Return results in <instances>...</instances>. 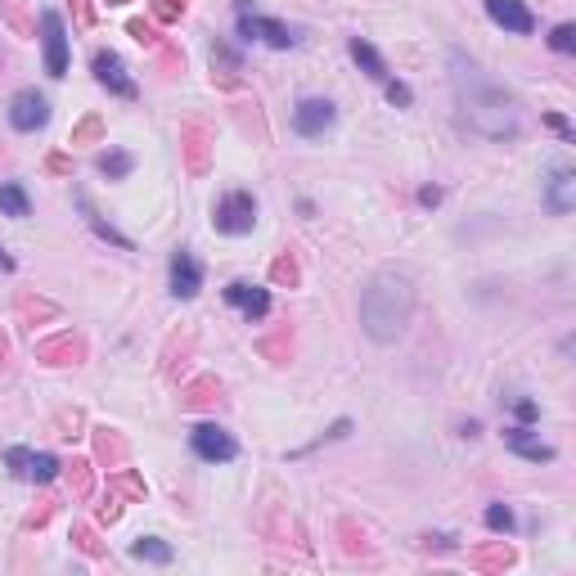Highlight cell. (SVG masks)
<instances>
[{"instance_id":"obj_1","label":"cell","mask_w":576,"mask_h":576,"mask_svg":"<svg viewBox=\"0 0 576 576\" xmlns=\"http://www.w3.org/2000/svg\"><path fill=\"white\" fill-rule=\"evenodd\" d=\"M450 86H455V99H459V113L464 122L473 126L477 135L495 144H509L518 140L522 131V117H518V104H513L509 90H500L482 68H477L468 54H450Z\"/></svg>"},{"instance_id":"obj_2","label":"cell","mask_w":576,"mask_h":576,"mask_svg":"<svg viewBox=\"0 0 576 576\" xmlns=\"http://www.w3.org/2000/svg\"><path fill=\"white\" fill-rule=\"evenodd\" d=\"M410 311H414V288L410 275H401V270H378L365 284V293H360V329L374 342L401 338L405 324H410Z\"/></svg>"},{"instance_id":"obj_3","label":"cell","mask_w":576,"mask_h":576,"mask_svg":"<svg viewBox=\"0 0 576 576\" xmlns=\"http://www.w3.org/2000/svg\"><path fill=\"white\" fill-rule=\"evenodd\" d=\"M234 18H239V36H243V41H261V45H270V50H288V45H297L293 27H284L279 18L257 14V9H252V0H234Z\"/></svg>"},{"instance_id":"obj_4","label":"cell","mask_w":576,"mask_h":576,"mask_svg":"<svg viewBox=\"0 0 576 576\" xmlns=\"http://www.w3.org/2000/svg\"><path fill=\"white\" fill-rule=\"evenodd\" d=\"M212 221H216L221 234H248L252 225H257V198L243 194V189H234V194H225L221 203H216Z\"/></svg>"},{"instance_id":"obj_5","label":"cell","mask_w":576,"mask_h":576,"mask_svg":"<svg viewBox=\"0 0 576 576\" xmlns=\"http://www.w3.org/2000/svg\"><path fill=\"white\" fill-rule=\"evenodd\" d=\"M5 464L18 482H54L59 477V459L45 455V450H27V446H9Z\"/></svg>"},{"instance_id":"obj_6","label":"cell","mask_w":576,"mask_h":576,"mask_svg":"<svg viewBox=\"0 0 576 576\" xmlns=\"http://www.w3.org/2000/svg\"><path fill=\"white\" fill-rule=\"evenodd\" d=\"M189 446H194V455L207 459V464H230V459L239 455V441L225 428H216V423H198V428L189 432Z\"/></svg>"},{"instance_id":"obj_7","label":"cell","mask_w":576,"mask_h":576,"mask_svg":"<svg viewBox=\"0 0 576 576\" xmlns=\"http://www.w3.org/2000/svg\"><path fill=\"white\" fill-rule=\"evenodd\" d=\"M333 117H338L333 99L306 95V99H297V108H293V131L306 135V140H315V135H324V131L333 126Z\"/></svg>"},{"instance_id":"obj_8","label":"cell","mask_w":576,"mask_h":576,"mask_svg":"<svg viewBox=\"0 0 576 576\" xmlns=\"http://www.w3.org/2000/svg\"><path fill=\"white\" fill-rule=\"evenodd\" d=\"M90 68H95V81L99 86L108 90V95H117V99H135V77L131 72H126V63L117 59L113 50H95V63H90Z\"/></svg>"},{"instance_id":"obj_9","label":"cell","mask_w":576,"mask_h":576,"mask_svg":"<svg viewBox=\"0 0 576 576\" xmlns=\"http://www.w3.org/2000/svg\"><path fill=\"white\" fill-rule=\"evenodd\" d=\"M50 122V104H45V95H36V90H18L14 99H9V126L14 131H41V126Z\"/></svg>"},{"instance_id":"obj_10","label":"cell","mask_w":576,"mask_h":576,"mask_svg":"<svg viewBox=\"0 0 576 576\" xmlns=\"http://www.w3.org/2000/svg\"><path fill=\"white\" fill-rule=\"evenodd\" d=\"M41 36H45V72L63 77L68 72V32H63V18L54 9L41 14Z\"/></svg>"},{"instance_id":"obj_11","label":"cell","mask_w":576,"mask_h":576,"mask_svg":"<svg viewBox=\"0 0 576 576\" xmlns=\"http://www.w3.org/2000/svg\"><path fill=\"white\" fill-rule=\"evenodd\" d=\"M486 18H491L495 27H504V32H513V36L536 32V18H531V9L522 5V0H486Z\"/></svg>"},{"instance_id":"obj_12","label":"cell","mask_w":576,"mask_h":576,"mask_svg":"<svg viewBox=\"0 0 576 576\" xmlns=\"http://www.w3.org/2000/svg\"><path fill=\"white\" fill-rule=\"evenodd\" d=\"M225 302H230L234 311H243V320H266L270 315V293L257 284H243V279L225 284Z\"/></svg>"},{"instance_id":"obj_13","label":"cell","mask_w":576,"mask_h":576,"mask_svg":"<svg viewBox=\"0 0 576 576\" xmlns=\"http://www.w3.org/2000/svg\"><path fill=\"white\" fill-rule=\"evenodd\" d=\"M203 288V266H198L194 252L180 248L176 257H171V297H180V302H189V297Z\"/></svg>"},{"instance_id":"obj_14","label":"cell","mask_w":576,"mask_h":576,"mask_svg":"<svg viewBox=\"0 0 576 576\" xmlns=\"http://www.w3.org/2000/svg\"><path fill=\"white\" fill-rule=\"evenodd\" d=\"M545 207L554 216H567L576 207V171L572 167H554L545 180Z\"/></svg>"},{"instance_id":"obj_15","label":"cell","mask_w":576,"mask_h":576,"mask_svg":"<svg viewBox=\"0 0 576 576\" xmlns=\"http://www.w3.org/2000/svg\"><path fill=\"white\" fill-rule=\"evenodd\" d=\"M504 446L518 450V455L531 459V464H549V459H554V446H545V441H540L527 423H513V428H504Z\"/></svg>"},{"instance_id":"obj_16","label":"cell","mask_w":576,"mask_h":576,"mask_svg":"<svg viewBox=\"0 0 576 576\" xmlns=\"http://www.w3.org/2000/svg\"><path fill=\"white\" fill-rule=\"evenodd\" d=\"M347 50H351V59L360 63V72H365L369 81H378V86H387V81H392V72H387L383 54H378L374 45L365 41V36H351V41H347Z\"/></svg>"},{"instance_id":"obj_17","label":"cell","mask_w":576,"mask_h":576,"mask_svg":"<svg viewBox=\"0 0 576 576\" xmlns=\"http://www.w3.org/2000/svg\"><path fill=\"white\" fill-rule=\"evenodd\" d=\"M77 203H81V212H86L90 230H95V234H99V239H108V243H117V248H122V252H131V239H126V234H117V230H113V225H108V221H104V216H99V212H95V207H90V198H86V194H77Z\"/></svg>"},{"instance_id":"obj_18","label":"cell","mask_w":576,"mask_h":576,"mask_svg":"<svg viewBox=\"0 0 576 576\" xmlns=\"http://www.w3.org/2000/svg\"><path fill=\"white\" fill-rule=\"evenodd\" d=\"M32 212V203H27V189L23 185H0V216H14V221H23V216Z\"/></svg>"},{"instance_id":"obj_19","label":"cell","mask_w":576,"mask_h":576,"mask_svg":"<svg viewBox=\"0 0 576 576\" xmlns=\"http://www.w3.org/2000/svg\"><path fill=\"white\" fill-rule=\"evenodd\" d=\"M131 554L144 558V563H171V545H167V540H158V536H140L131 545Z\"/></svg>"},{"instance_id":"obj_20","label":"cell","mask_w":576,"mask_h":576,"mask_svg":"<svg viewBox=\"0 0 576 576\" xmlns=\"http://www.w3.org/2000/svg\"><path fill=\"white\" fill-rule=\"evenodd\" d=\"M486 527L509 536V531H513V509H509V504H486Z\"/></svg>"},{"instance_id":"obj_21","label":"cell","mask_w":576,"mask_h":576,"mask_svg":"<svg viewBox=\"0 0 576 576\" xmlns=\"http://www.w3.org/2000/svg\"><path fill=\"white\" fill-rule=\"evenodd\" d=\"M99 171L113 176V180H122L126 171H131V158H126V153H99Z\"/></svg>"},{"instance_id":"obj_22","label":"cell","mask_w":576,"mask_h":576,"mask_svg":"<svg viewBox=\"0 0 576 576\" xmlns=\"http://www.w3.org/2000/svg\"><path fill=\"white\" fill-rule=\"evenodd\" d=\"M549 45H554L558 54H572L576 50V27L572 23H558L554 32H549Z\"/></svg>"},{"instance_id":"obj_23","label":"cell","mask_w":576,"mask_h":576,"mask_svg":"<svg viewBox=\"0 0 576 576\" xmlns=\"http://www.w3.org/2000/svg\"><path fill=\"white\" fill-rule=\"evenodd\" d=\"M383 90H387V99H392L396 108H410V104H414V95H410V86H405V81H396V77H392Z\"/></svg>"},{"instance_id":"obj_24","label":"cell","mask_w":576,"mask_h":576,"mask_svg":"<svg viewBox=\"0 0 576 576\" xmlns=\"http://www.w3.org/2000/svg\"><path fill=\"white\" fill-rule=\"evenodd\" d=\"M513 414H518V423H531V419H540V405L527 401V396H513Z\"/></svg>"},{"instance_id":"obj_25","label":"cell","mask_w":576,"mask_h":576,"mask_svg":"<svg viewBox=\"0 0 576 576\" xmlns=\"http://www.w3.org/2000/svg\"><path fill=\"white\" fill-rule=\"evenodd\" d=\"M545 122H549V126H554V131H558V135H563V140H572V126H567V117L549 113V117H545Z\"/></svg>"},{"instance_id":"obj_26","label":"cell","mask_w":576,"mask_h":576,"mask_svg":"<svg viewBox=\"0 0 576 576\" xmlns=\"http://www.w3.org/2000/svg\"><path fill=\"white\" fill-rule=\"evenodd\" d=\"M419 203H423V207H437V203H441V189H437V185L419 189Z\"/></svg>"},{"instance_id":"obj_27","label":"cell","mask_w":576,"mask_h":576,"mask_svg":"<svg viewBox=\"0 0 576 576\" xmlns=\"http://www.w3.org/2000/svg\"><path fill=\"white\" fill-rule=\"evenodd\" d=\"M0 270H14V257H9L5 248H0Z\"/></svg>"}]
</instances>
